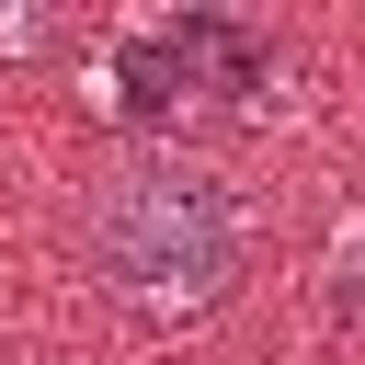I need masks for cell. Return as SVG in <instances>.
<instances>
[{
  "label": "cell",
  "mask_w": 365,
  "mask_h": 365,
  "mask_svg": "<svg viewBox=\"0 0 365 365\" xmlns=\"http://www.w3.org/2000/svg\"><path fill=\"white\" fill-rule=\"evenodd\" d=\"M80 251H91V274L125 308L205 319L240 285V262H251V217H240V194L205 160H114L80 194Z\"/></svg>",
  "instance_id": "1"
}]
</instances>
